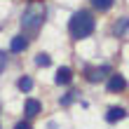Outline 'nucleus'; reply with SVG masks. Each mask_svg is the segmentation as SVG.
Masks as SVG:
<instances>
[{"label": "nucleus", "mask_w": 129, "mask_h": 129, "mask_svg": "<svg viewBox=\"0 0 129 129\" xmlns=\"http://www.w3.org/2000/svg\"><path fill=\"white\" fill-rule=\"evenodd\" d=\"M35 63L42 66V68H47V66L52 63V59H49V54H38V56H35Z\"/></svg>", "instance_id": "f8f14e48"}, {"label": "nucleus", "mask_w": 129, "mask_h": 129, "mask_svg": "<svg viewBox=\"0 0 129 129\" xmlns=\"http://www.w3.org/2000/svg\"><path fill=\"white\" fill-rule=\"evenodd\" d=\"M26 47H28V38H24V35H14L12 42H10V49L12 52H24Z\"/></svg>", "instance_id": "1a4fd4ad"}, {"label": "nucleus", "mask_w": 129, "mask_h": 129, "mask_svg": "<svg viewBox=\"0 0 129 129\" xmlns=\"http://www.w3.org/2000/svg\"><path fill=\"white\" fill-rule=\"evenodd\" d=\"M110 73H113V68L108 63H103V66H87L85 68V78L89 82H101L103 78H108Z\"/></svg>", "instance_id": "7ed1b4c3"}, {"label": "nucleus", "mask_w": 129, "mask_h": 129, "mask_svg": "<svg viewBox=\"0 0 129 129\" xmlns=\"http://www.w3.org/2000/svg\"><path fill=\"white\" fill-rule=\"evenodd\" d=\"M127 89V80H124V75H120V73H110V80H108V92H124Z\"/></svg>", "instance_id": "20e7f679"}, {"label": "nucleus", "mask_w": 129, "mask_h": 129, "mask_svg": "<svg viewBox=\"0 0 129 129\" xmlns=\"http://www.w3.org/2000/svg\"><path fill=\"white\" fill-rule=\"evenodd\" d=\"M14 129H33V127H31L28 120H21V122H17V127H14Z\"/></svg>", "instance_id": "4468645a"}, {"label": "nucleus", "mask_w": 129, "mask_h": 129, "mask_svg": "<svg viewBox=\"0 0 129 129\" xmlns=\"http://www.w3.org/2000/svg\"><path fill=\"white\" fill-rule=\"evenodd\" d=\"M127 31H129V17L117 19V21H115V26H113V35H115V38H124Z\"/></svg>", "instance_id": "0eeeda50"}, {"label": "nucleus", "mask_w": 129, "mask_h": 129, "mask_svg": "<svg viewBox=\"0 0 129 129\" xmlns=\"http://www.w3.org/2000/svg\"><path fill=\"white\" fill-rule=\"evenodd\" d=\"M94 26H96V21H94V17H92L87 10L75 12L73 17H71V21H68V31H71L73 40H82V38H89V35L94 33Z\"/></svg>", "instance_id": "f03ea898"}, {"label": "nucleus", "mask_w": 129, "mask_h": 129, "mask_svg": "<svg viewBox=\"0 0 129 129\" xmlns=\"http://www.w3.org/2000/svg\"><path fill=\"white\" fill-rule=\"evenodd\" d=\"M40 110H42V103L38 101V99H26V103H24V113H26V117H35V115H40Z\"/></svg>", "instance_id": "39448f33"}, {"label": "nucleus", "mask_w": 129, "mask_h": 129, "mask_svg": "<svg viewBox=\"0 0 129 129\" xmlns=\"http://www.w3.org/2000/svg\"><path fill=\"white\" fill-rule=\"evenodd\" d=\"M45 14H47V10H45L42 3H31L28 5L24 10V14H21V28H24V33L35 35L45 24Z\"/></svg>", "instance_id": "f257e3e1"}, {"label": "nucleus", "mask_w": 129, "mask_h": 129, "mask_svg": "<svg viewBox=\"0 0 129 129\" xmlns=\"http://www.w3.org/2000/svg\"><path fill=\"white\" fill-rule=\"evenodd\" d=\"M124 117H127V110L120 108V106H113V108H108V113H106V120H108L110 124H115V122H120V120H124Z\"/></svg>", "instance_id": "423d86ee"}, {"label": "nucleus", "mask_w": 129, "mask_h": 129, "mask_svg": "<svg viewBox=\"0 0 129 129\" xmlns=\"http://www.w3.org/2000/svg\"><path fill=\"white\" fill-rule=\"evenodd\" d=\"M17 87L21 89V92H31V89H33V80L28 78V75H24V78H19V82H17Z\"/></svg>", "instance_id": "9b49d317"}, {"label": "nucleus", "mask_w": 129, "mask_h": 129, "mask_svg": "<svg viewBox=\"0 0 129 129\" xmlns=\"http://www.w3.org/2000/svg\"><path fill=\"white\" fill-rule=\"evenodd\" d=\"M71 80H73V71L71 68H59L56 71V75H54V82L56 85H71Z\"/></svg>", "instance_id": "6e6552de"}, {"label": "nucleus", "mask_w": 129, "mask_h": 129, "mask_svg": "<svg viewBox=\"0 0 129 129\" xmlns=\"http://www.w3.org/2000/svg\"><path fill=\"white\" fill-rule=\"evenodd\" d=\"M75 94H78V92H68V94L61 99V106H71V103H73V99H75Z\"/></svg>", "instance_id": "ddd939ff"}, {"label": "nucleus", "mask_w": 129, "mask_h": 129, "mask_svg": "<svg viewBox=\"0 0 129 129\" xmlns=\"http://www.w3.org/2000/svg\"><path fill=\"white\" fill-rule=\"evenodd\" d=\"M113 3H115V0H92V5L96 7L99 12H108L113 7Z\"/></svg>", "instance_id": "9d476101"}]
</instances>
